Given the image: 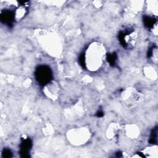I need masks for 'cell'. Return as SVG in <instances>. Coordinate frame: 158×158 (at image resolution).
<instances>
[{
  "instance_id": "obj_5",
  "label": "cell",
  "mask_w": 158,
  "mask_h": 158,
  "mask_svg": "<svg viewBox=\"0 0 158 158\" xmlns=\"http://www.w3.org/2000/svg\"><path fill=\"white\" fill-rule=\"evenodd\" d=\"M144 25L149 29L152 30L157 27V20L152 15H144L143 17Z\"/></svg>"
},
{
  "instance_id": "obj_2",
  "label": "cell",
  "mask_w": 158,
  "mask_h": 158,
  "mask_svg": "<svg viewBox=\"0 0 158 158\" xmlns=\"http://www.w3.org/2000/svg\"><path fill=\"white\" fill-rule=\"evenodd\" d=\"M135 32L132 28H127L120 31L118 35V39L120 44L125 48H129L135 39Z\"/></svg>"
},
{
  "instance_id": "obj_1",
  "label": "cell",
  "mask_w": 158,
  "mask_h": 158,
  "mask_svg": "<svg viewBox=\"0 0 158 158\" xmlns=\"http://www.w3.org/2000/svg\"><path fill=\"white\" fill-rule=\"evenodd\" d=\"M35 77L40 85L45 86L51 81L53 75L52 70L49 66L40 65L35 69Z\"/></svg>"
},
{
  "instance_id": "obj_3",
  "label": "cell",
  "mask_w": 158,
  "mask_h": 158,
  "mask_svg": "<svg viewBox=\"0 0 158 158\" xmlns=\"http://www.w3.org/2000/svg\"><path fill=\"white\" fill-rule=\"evenodd\" d=\"M15 17V11L11 9H4L1 11L0 19L2 23L9 27H11L14 25Z\"/></svg>"
},
{
  "instance_id": "obj_8",
  "label": "cell",
  "mask_w": 158,
  "mask_h": 158,
  "mask_svg": "<svg viewBox=\"0 0 158 158\" xmlns=\"http://www.w3.org/2000/svg\"><path fill=\"white\" fill-rule=\"evenodd\" d=\"M2 154L3 157H12V152L10 149H4Z\"/></svg>"
},
{
  "instance_id": "obj_4",
  "label": "cell",
  "mask_w": 158,
  "mask_h": 158,
  "mask_svg": "<svg viewBox=\"0 0 158 158\" xmlns=\"http://www.w3.org/2000/svg\"><path fill=\"white\" fill-rule=\"evenodd\" d=\"M32 147V141L29 138H22L20 144V153L22 157H29V152Z\"/></svg>"
},
{
  "instance_id": "obj_9",
  "label": "cell",
  "mask_w": 158,
  "mask_h": 158,
  "mask_svg": "<svg viewBox=\"0 0 158 158\" xmlns=\"http://www.w3.org/2000/svg\"><path fill=\"white\" fill-rule=\"evenodd\" d=\"M104 115V112H102V110H98L96 112V116L98 117H101Z\"/></svg>"
},
{
  "instance_id": "obj_7",
  "label": "cell",
  "mask_w": 158,
  "mask_h": 158,
  "mask_svg": "<svg viewBox=\"0 0 158 158\" xmlns=\"http://www.w3.org/2000/svg\"><path fill=\"white\" fill-rule=\"evenodd\" d=\"M157 141V127L154 128L151 133L149 139V142L151 144H156Z\"/></svg>"
},
{
  "instance_id": "obj_6",
  "label": "cell",
  "mask_w": 158,
  "mask_h": 158,
  "mask_svg": "<svg viewBox=\"0 0 158 158\" xmlns=\"http://www.w3.org/2000/svg\"><path fill=\"white\" fill-rule=\"evenodd\" d=\"M117 59V56L115 52L110 53L106 55V60L108 62V63L112 66H114L116 64Z\"/></svg>"
}]
</instances>
